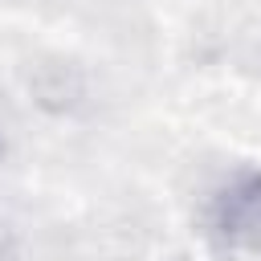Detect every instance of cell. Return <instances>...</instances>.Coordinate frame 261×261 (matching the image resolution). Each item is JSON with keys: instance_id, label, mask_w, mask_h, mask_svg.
I'll return each instance as SVG.
<instances>
[{"instance_id": "obj_1", "label": "cell", "mask_w": 261, "mask_h": 261, "mask_svg": "<svg viewBox=\"0 0 261 261\" xmlns=\"http://www.w3.org/2000/svg\"><path fill=\"white\" fill-rule=\"evenodd\" d=\"M204 232L224 257L261 261V167H245L212 192Z\"/></svg>"}]
</instances>
